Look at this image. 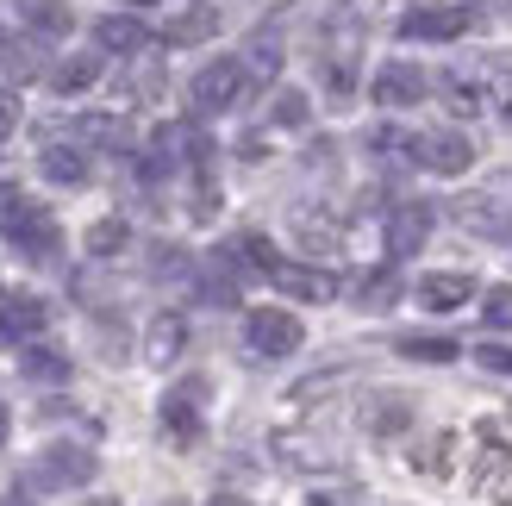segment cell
I'll return each instance as SVG.
<instances>
[{
	"label": "cell",
	"mask_w": 512,
	"mask_h": 506,
	"mask_svg": "<svg viewBox=\"0 0 512 506\" xmlns=\"http://www.w3.org/2000/svg\"><path fill=\"white\" fill-rule=\"evenodd\" d=\"M94 450L88 444H69V438H57V444H44L38 450V463L25 469V482H32L38 494H63V488H88L94 482Z\"/></svg>",
	"instance_id": "6da1fadb"
},
{
	"label": "cell",
	"mask_w": 512,
	"mask_h": 506,
	"mask_svg": "<svg viewBox=\"0 0 512 506\" xmlns=\"http://www.w3.org/2000/svg\"><path fill=\"white\" fill-rule=\"evenodd\" d=\"M244 88H250L244 63H238V57H219V63H207V69H194L188 107H194V113H232L238 100H244Z\"/></svg>",
	"instance_id": "7a4b0ae2"
},
{
	"label": "cell",
	"mask_w": 512,
	"mask_h": 506,
	"mask_svg": "<svg viewBox=\"0 0 512 506\" xmlns=\"http://www.w3.org/2000/svg\"><path fill=\"white\" fill-rule=\"evenodd\" d=\"M244 344H250V357H294V350L306 344V332H300V319L288 313V307H250L244 313Z\"/></svg>",
	"instance_id": "3957f363"
},
{
	"label": "cell",
	"mask_w": 512,
	"mask_h": 506,
	"mask_svg": "<svg viewBox=\"0 0 512 506\" xmlns=\"http://www.w3.org/2000/svg\"><path fill=\"white\" fill-rule=\"evenodd\" d=\"M200 432H207V382L188 375V382H175L163 394V438L188 450V444H200Z\"/></svg>",
	"instance_id": "277c9868"
},
{
	"label": "cell",
	"mask_w": 512,
	"mask_h": 506,
	"mask_svg": "<svg viewBox=\"0 0 512 506\" xmlns=\"http://www.w3.org/2000/svg\"><path fill=\"white\" fill-rule=\"evenodd\" d=\"M456 219H463L475 238H512V182L463 194V200H456Z\"/></svg>",
	"instance_id": "5b68a950"
},
{
	"label": "cell",
	"mask_w": 512,
	"mask_h": 506,
	"mask_svg": "<svg viewBox=\"0 0 512 506\" xmlns=\"http://www.w3.org/2000/svg\"><path fill=\"white\" fill-rule=\"evenodd\" d=\"M7 238H13L19 257H32V263H50V257L63 250V232H57V219H50L44 207H13Z\"/></svg>",
	"instance_id": "8992f818"
},
{
	"label": "cell",
	"mask_w": 512,
	"mask_h": 506,
	"mask_svg": "<svg viewBox=\"0 0 512 506\" xmlns=\"http://www.w3.org/2000/svg\"><path fill=\"white\" fill-rule=\"evenodd\" d=\"M413 163L431 169V175H469L475 169V144L463 132H425V138H413Z\"/></svg>",
	"instance_id": "52a82bcc"
},
{
	"label": "cell",
	"mask_w": 512,
	"mask_h": 506,
	"mask_svg": "<svg viewBox=\"0 0 512 506\" xmlns=\"http://www.w3.org/2000/svg\"><path fill=\"white\" fill-rule=\"evenodd\" d=\"M369 94H375V107H419V100L431 94V75L413 69V63H381Z\"/></svg>",
	"instance_id": "ba28073f"
},
{
	"label": "cell",
	"mask_w": 512,
	"mask_h": 506,
	"mask_svg": "<svg viewBox=\"0 0 512 506\" xmlns=\"http://www.w3.org/2000/svg\"><path fill=\"white\" fill-rule=\"evenodd\" d=\"M463 32H469L463 7H419V13L400 19V38H413V44H444V38H463Z\"/></svg>",
	"instance_id": "9c48e42d"
},
{
	"label": "cell",
	"mask_w": 512,
	"mask_h": 506,
	"mask_svg": "<svg viewBox=\"0 0 512 506\" xmlns=\"http://www.w3.org/2000/svg\"><path fill=\"white\" fill-rule=\"evenodd\" d=\"M431 238V207L425 200H406V207L388 213V257H419Z\"/></svg>",
	"instance_id": "30bf717a"
},
{
	"label": "cell",
	"mask_w": 512,
	"mask_h": 506,
	"mask_svg": "<svg viewBox=\"0 0 512 506\" xmlns=\"http://www.w3.org/2000/svg\"><path fill=\"white\" fill-rule=\"evenodd\" d=\"M269 282L288 294V300H331V294H338V275H331V269H319V263H288V257H281V269L269 275Z\"/></svg>",
	"instance_id": "8fae6325"
},
{
	"label": "cell",
	"mask_w": 512,
	"mask_h": 506,
	"mask_svg": "<svg viewBox=\"0 0 512 506\" xmlns=\"http://www.w3.org/2000/svg\"><path fill=\"white\" fill-rule=\"evenodd\" d=\"M469 300H475V275H463V269H444V275H425L419 282L425 313H450V307H469Z\"/></svg>",
	"instance_id": "7c38bea8"
},
{
	"label": "cell",
	"mask_w": 512,
	"mask_h": 506,
	"mask_svg": "<svg viewBox=\"0 0 512 506\" xmlns=\"http://www.w3.org/2000/svg\"><path fill=\"white\" fill-rule=\"evenodd\" d=\"M182 344H188V319L182 313H157V319H150V332H144V363L150 369H169L175 357H182Z\"/></svg>",
	"instance_id": "4fadbf2b"
},
{
	"label": "cell",
	"mask_w": 512,
	"mask_h": 506,
	"mask_svg": "<svg viewBox=\"0 0 512 506\" xmlns=\"http://www.w3.org/2000/svg\"><path fill=\"white\" fill-rule=\"evenodd\" d=\"M44 319H50V313H44L38 294H7V300H0V338H13V344H19V338L32 344V338L44 332Z\"/></svg>",
	"instance_id": "5bb4252c"
},
{
	"label": "cell",
	"mask_w": 512,
	"mask_h": 506,
	"mask_svg": "<svg viewBox=\"0 0 512 506\" xmlns=\"http://www.w3.org/2000/svg\"><path fill=\"white\" fill-rule=\"evenodd\" d=\"M19 375H25V382H38V388H63L69 382V357H63V350L57 344H25L19 350Z\"/></svg>",
	"instance_id": "9a60e30c"
},
{
	"label": "cell",
	"mask_w": 512,
	"mask_h": 506,
	"mask_svg": "<svg viewBox=\"0 0 512 506\" xmlns=\"http://www.w3.org/2000/svg\"><path fill=\"white\" fill-rule=\"evenodd\" d=\"M431 88L444 94L450 113H481V100H488V82H481V75H469V69H444Z\"/></svg>",
	"instance_id": "2e32d148"
},
{
	"label": "cell",
	"mask_w": 512,
	"mask_h": 506,
	"mask_svg": "<svg viewBox=\"0 0 512 506\" xmlns=\"http://www.w3.org/2000/svg\"><path fill=\"white\" fill-rule=\"evenodd\" d=\"M38 169H44L57 188H82V182H88V150H82V144H50L44 157H38Z\"/></svg>",
	"instance_id": "e0dca14e"
},
{
	"label": "cell",
	"mask_w": 512,
	"mask_h": 506,
	"mask_svg": "<svg viewBox=\"0 0 512 506\" xmlns=\"http://www.w3.org/2000/svg\"><path fill=\"white\" fill-rule=\"evenodd\" d=\"M213 32H219V13L207 7V0H194V7H182V13L163 25V38H169V44H207Z\"/></svg>",
	"instance_id": "ac0fdd59"
},
{
	"label": "cell",
	"mask_w": 512,
	"mask_h": 506,
	"mask_svg": "<svg viewBox=\"0 0 512 506\" xmlns=\"http://www.w3.org/2000/svg\"><path fill=\"white\" fill-rule=\"evenodd\" d=\"M244 75H250V82H269V75L281 69V32H275V25H263V32H250V44H244Z\"/></svg>",
	"instance_id": "d6986e66"
},
{
	"label": "cell",
	"mask_w": 512,
	"mask_h": 506,
	"mask_svg": "<svg viewBox=\"0 0 512 506\" xmlns=\"http://www.w3.org/2000/svg\"><path fill=\"white\" fill-rule=\"evenodd\" d=\"M44 82L57 88V94H88L100 82V57H63V63H50Z\"/></svg>",
	"instance_id": "ffe728a7"
},
{
	"label": "cell",
	"mask_w": 512,
	"mask_h": 506,
	"mask_svg": "<svg viewBox=\"0 0 512 506\" xmlns=\"http://www.w3.org/2000/svg\"><path fill=\"white\" fill-rule=\"evenodd\" d=\"M94 44H100V50H113V57H132V50L144 44V25H138V19H125V13L94 19Z\"/></svg>",
	"instance_id": "44dd1931"
},
{
	"label": "cell",
	"mask_w": 512,
	"mask_h": 506,
	"mask_svg": "<svg viewBox=\"0 0 512 506\" xmlns=\"http://www.w3.org/2000/svg\"><path fill=\"white\" fill-rule=\"evenodd\" d=\"M394 350L413 363H456V338H431V332H406V338H394Z\"/></svg>",
	"instance_id": "7402d4cb"
},
{
	"label": "cell",
	"mask_w": 512,
	"mask_h": 506,
	"mask_svg": "<svg viewBox=\"0 0 512 506\" xmlns=\"http://www.w3.org/2000/svg\"><path fill=\"white\" fill-rule=\"evenodd\" d=\"M75 138H82V144L125 150V119H113V113H82V119H75Z\"/></svg>",
	"instance_id": "603a6c76"
},
{
	"label": "cell",
	"mask_w": 512,
	"mask_h": 506,
	"mask_svg": "<svg viewBox=\"0 0 512 506\" xmlns=\"http://www.w3.org/2000/svg\"><path fill=\"white\" fill-rule=\"evenodd\" d=\"M82 244H88V257H119V250L132 244V225H125V219H94Z\"/></svg>",
	"instance_id": "cb8c5ba5"
},
{
	"label": "cell",
	"mask_w": 512,
	"mask_h": 506,
	"mask_svg": "<svg viewBox=\"0 0 512 506\" xmlns=\"http://www.w3.org/2000/svg\"><path fill=\"white\" fill-rule=\"evenodd\" d=\"M232 257H238V263H250V275H275V269H281V250H275L263 232H244V238L232 244Z\"/></svg>",
	"instance_id": "d4e9b609"
},
{
	"label": "cell",
	"mask_w": 512,
	"mask_h": 506,
	"mask_svg": "<svg viewBox=\"0 0 512 506\" xmlns=\"http://www.w3.org/2000/svg\"><path fill=\"white\" fill-rule=\"evenodd\" d=\"M25 19H32L38 38H63L69 32V7H63V0H25Z\"/></svg>",
	"instance_id": "484cf974"
},
{
	"label": "cell",
	"mask_w": 512,
	"mask_h": 506,
	"mask_svg": "<svg viewBox=\"0 0 512 506\" xmlns=\"http://www.w3.org/2000/svg\"><path fill=\"white\" fill-rule=\"evenodd\" d=\"M406 413H413V407H406L400 394H388V400H369V407H363V425H369V432H400Z\"/></svg>",
	"instance_id": "4316f807"
},
{
	"label": "cell",
	"mask_w": 512,
	"mask_h": 506,
	"mask_svg": "<svg viewBox=\"0 0 512 506\" xmlns=\"http://www.w3.org/2000/svg\"><path fill=\"white\" fill-rule=\"evenodd\" d=\"M481 325L488 332H512V288H481Z\"/></svg>",
	"instance_id": "83f0119b"
},
{
	"label": "cell",
	"mask_w": 512,
	"mask_h": 506,
	"mask_svg": "<svg viewBox=\"0 0 512 506\" xmlns=\"http://www.w3.org/2000/svg\"><path fill=\"white\" fill-rule=\"evenodd\" d=\"M269 119L281 125V132H300V125H306V94H300V88H281V94L269 100Z\"/></svg>",
	"instance_id": "f1b7e54d"
},
{
	"label": "cell",
	"mask_w": 512,
	"mask_h": 506,
	"mask_svg": "<svg viewBox=\"0 0 512 506\" xmlns=\"http://www.w3.org/2000/svg\"><path fill=\"white\" fill-rule=\"evenodd\" d=\"M394 294H400V282L381 269V275H363V294L356 300H363V307H394Z\"/></svg>",
	"instance_id": "f546056e"
},
{
	"label": "cell",
	"mask_w": 512,
	"mask_h": 506,
	"mask_svg": "<svg viewBox=\"0 0 512 506\" xmlns=\"http://www.w3.org/2000/svg\"><path fill=\"white\" fill-rule=\"evenodd\" d=\"M0 57L13 63V75H19V82H32V75H44V50H38V44H13V50H0Z\"/></svg>",
	"instance_id": "4dcf8cb0"
},
{
	"label": "cell",
	"mask_w": 512,
	"mask_h": 506,
	"mask_svg": "<svg viewBox=\"0 0 512 506\" xmlns=\"http://www.w3.org/2000/svg\"><path fill=\"white\" fill-rule=\"evenodd\" d=\"M488 107H494V119L512 125V69H494L488 75Z\"/></svg>",
	"instance_id": "1f68e13d"
},
{
	"label": "cell",
	"mask_w": 512,
	"mask_h": 506,
	"mask_svg": "<svg viewBox=\"0 0 512 506\" xmlns=\"http://www.w3.org/2000/svg\"><path fill=\"white\" fill-rule=\"evenodd\" d=\"M488 494H494L500 506H512V463H500V469L488 475Z\"/></svg>",
	"instance_id": "d6a6232c"
},
{
	"label": "cell",
	"mask_w": 512,
	"mask_h": 506,
	"mask_svg": "<svg viewBox=\"0 0 512 506\" xmlns=\"http://www.w3.org/2000/svg\"><path fill=\"white\" fill-rule=\"evenodd\" d=\"M481 369H500V375H512V350H506V344H481Z\"/></svg>",
	"instance_id": "836d02e7"
},
{
	"label": "cell",
	"mask_w": 512,
	"mask_h": 506,
	"mask_svg": "<svg viewBox=\"0 0 512 506\" xmlns=\"http://www.w3.org/2000/svg\"><path fill=\"white\" fill-rule=\"evenodd\" d=\"M13 132H19V100L0 88V138H13Z\"/></svg>",
	"instance_id": "e575fe53"
},
{
	"label": "cell",
	"mask_w": 512,
	"mask_h": 506,
	"mask_svg": "<svg viewBox=\"0 0 512 506\" xmlns=\"http://www.w3.org/2000/svg\"><path fill=\"white\" fill-rule=\"evenodd\" d=\"M13 438V413H7V400H0V444Z\"/></svg>",
	"instance_id": "d590c367"
},
{
	"label": "cell",
	"mask_w": 512,
	"mask_h": 506,
	"mask_svg": "<svg viewBox=\"0 0 512 506\" xmlns=\"http://www.w3.org/2000/svg\"><path fill=\"white\" fill-rule=\"evenodd\" d=\"M207 506H250V500H244V494H213Z\"/></svg>",
	"instance_id": "8d00e7d4"
},
{
	"label": "cell",
	"mask_w": 512,
	"mask_h": 506,
	"mask_svg": "<svg viewBox=\"0 0 512 506\" xmlns=\"http://www.w3.org/2000/svg\"><path fill=\"white\" fill-rule=\"evenodd\" d=\"M119 7H157V0H119Z\"/></svg>",
	"instance_id": "74e56055"
},
{
	"label": "cell",
	"mask_w": 512,
	"mask_h": 506,
	"mask_svg": "<svg viewBox=\"0 0 512 506\" xmlns=\"http://www.w3.org/2000/svg\"><path fill=\"white\" fill-rule=\"evenodd\" d=\"M0 50H7V32H0Z\"/></svg>",
	"instance_id": "f35d334b"
}]
</instances>
